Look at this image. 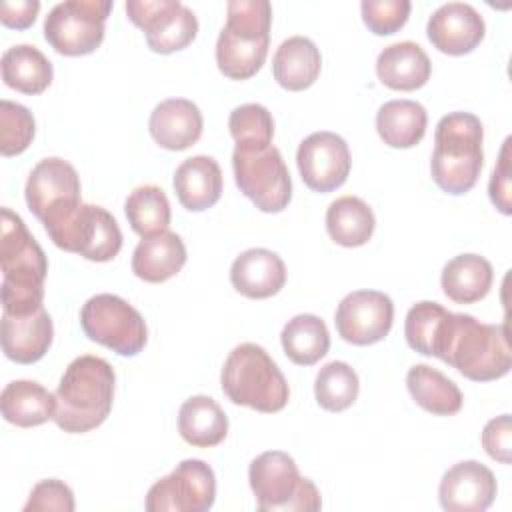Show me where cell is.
Instances as JSON below:
<instances>
[{"label": "cell", "instance_id": "1", "mask_svg": "<svg viewBox=\"0 0 512 512\" xmlns=\"http://www.w3.org/2000/svg\"><path fill=\"white\" fill-rule=\"evenodd\" d=\"M432 356L474 382L498 380L512 368L504 324H484L470 314L450 310L440 326Z\"/></svg>", "mask_w": 512, "mask_h": 512}, {"label": "cell", "instance_id": "2", "mask_svg": "<svg viewBox=\"0 0 512 512\" xmlns=\"http://www.w3.org/2000/svg\"><path fill=\"white\" fill-rule=\"evenodd\" d=\"M2 312L28 314L42 308L48 260L24 220L10 208L0 210Z\"/></svg>", "mask_w": 512, "mask_h": 512}, {"label": "cell", "instance_id": "3", "mask_svg": "<svg viewBox=\"0 0 512 512\" xmlns=\"http://www.w3.org/2000/svg\"><path fill=\"white\" fill-rule=\"evenodd\" d=\"M116 374L110 362L94 354L74 358L56 388L54 422L68 434L98 428L110 414L114 402Z\"/></svg>", "mask_w": 512, "mask_h": 512}, {"label": "cell", "instance_id": "4", "mask_svg": "<svg viewBox=\"0 0 512 512\" xmlns=\"http://www.w3.org/2000/svg\"><path fill=\"white\" fill-rule=\"evenodd\" d=\"M482 140V122L472 112H450L438 120L430 174L440 190L460 196L474 188L484 164Z\"/></svg>", "mask_w": 512, "mask_h": 512}, {"label": "cell", "instance_id": "5", "mask_svg": "<svg viewBox=\"0 0 512 512\" xmlns=\"http://www.w3.org/2000/svg\"><path fill=\"white\" fill-rule=\"evenodd\" d=\"M272 6L268 0H232L216 40L218 70L232 80L254 76L268 54Z\"/></svg>", "mask_w": 512, "mask_h": 512}, {"label": "cell", "instance_id": "6", "mask_svg": "<svg viewBox=\"0 0 512 512\" xmlns=\"http://www.w3.org/2000/svg\"><path fill=\"white\" fill-rule=\"evenodd\" d=\"M220 384L230 402L264 414L280 412L290 398L284 374L270 354L254 342L238 344L228 354L220 372Z\"/></svg>", "mask_w": 512, "mask_h": 512}, {"label": "cell", "instance_id": "7", "mask_svg": "<svg viewBox=\"0 0 512 512\" xmlns=\"http://www.w3.org/2000/svg\"><path fill=\"white\" fill-rule=\"evenodd\" d=\"M248 482L262 512H316L322 496L310 478H302L294 458L282 450L256 456L248 468Z\"/></svg>", "mask_w": 512, "mask_h": 512}, {"label": "cell", "instance_id": "8", "mask_svg": "<svg viewBox=\"0 0 512 512\" xmlns=\"http://www.w3.org/2000/svg\"><path fill=\"white\" fill-rule=\"evenodd\" d=\"M84 334L120 356H136L148 342L142 314L116 294H96L80 310Z\"/></svg>", "mask_w": 512, "mask_h": 512}, {"label": "cell", "instance_id": "9", "mask_svg": "<svg viewBox=\"0 0 512 512\" xmlns=\"http://www.w3.org/2000/svg\"><path fill=\"white\" fill-rule=\"evenodd\" d=\"M234 180L252 204L268 214L282 212L292 200V178L276 146L264 150H240L232 154Z\"/></svg>", "mask_w": 512, "mask_h": 512}, {"label": "cell", "instance_id": "10", "mask_svg": "<svg viewBox=\"0 0 512 512\" xmlns=\"http://www.w3.org/2000/svg\"><path fill=\"white\" fill-rule=\"evenodd\" d=\"M46 234L54 246L92 262H108L122 248V232L116 218L94 204H80L64 220L46 226Z\"/></svg>", "mask_w": 512, "mask_h": 512}, {"label": "cell", "instance_id": "11", "mask_svg": "<svg viewBox=\"0 0 512 512\" xmlns=\"http://www.w3.org/2000/svg\"><path fill=\"white\" fill-rule=\"evenodd\" d=\"M110 10V0L60 2L44 20V38L58 54L86 56L102 44Z\"/></svg>", "mask_w": 512, "mask_h": 512}, {"label": "cell", "instance_id": "12", "mask_svg": "<svg viewBox=\"0 0 512 512\" xmlns=\"http://www.w3.org/2000/svg\"><path fill=\"white\" fill-rule=\"evenodd\" d=\"M24 196L30 212L44 224V228L52 226L82 204L80 176L70 162L58 156L44 158L32 168Z\"/></svg>", "mask_w": 512, "mask_h": 512}, {"label": "cell", "instance_id": "13", "mask_svg": "<svg viewBox=\"0 0 512 512\" xmlns=\"http://www.w3.org/2000/svg\"><path fill=\"white\" fill-rule=\"evenodd\" d=\"M216 500L214 470L198 458L182 460L146 494L148 512H206Z\"/></svg>", "mask_w": 512, "mask_h": 512}, {"label": "cell", "instance_id": "14", "mask_svg": "<svg viewBox=\"0 0 512 512\" xmlns=\"http://www.w3.org/2000/svg\"><path fill=\"white\" fill-rule=\"evenodd\" d=\"M126 14L152 52L172 54L186 48L198 34L194 12L178 0H128Z\"/></svg>", "mask_w": 512, "mask_h": 512}, {"label": "cell", "instance_id": "15", "mask_svg": "<svg viewBox=\"0 0 512 512\" xmlns=\"http://www.w3.org/2000/svg\"><path fill=\"white\" fill-rule=\"evenodd\" d=\"M394 322V304L380 290H354L346 294L334 314L338 336L354 346L384 340Z\"/></svg>", "mask_w": 512, "mask_h": 512}, {"label": "cell", "instance_id": "16", "mask_svg": "<svg viewBox=\"0 0 512 512\" xmlns=\"http://www.w3.org/2000/svg\"><path fill=\"white\" fill-rule=\"evenodd\" d=\"M296 164L304 184L314 192L340 188L352 166L348 144L342 136L322 130L306 136L296 152Z\"/></svg>", "mask_w": 512, "mask_h": 512}, {"label": "cell", "instance_id": "17", "mask_svg": "<svg viewBox=\"0 0 512 512\" xmlns=\"http://www.w3.org/2000/svg\"><path fill=\"white\" fill-rule=\"evenodd\" d=\"M426 34L442 54L464 56L484 40L486 24L472 4L446 2L428 18Z\"/></svg>", "mask_w": 512, "mask_h": 512}, {"label": "cell", "instance_id": "18", "mask_svg": "<svg viewBox=\"0 0 512 512\" xmlns=\"http://www.w3.org/2000/svg\"><path fill=\"white\" fill-rule=\"evenodd\" d=\"M498 492L490 468L476 460H464L448 468L438 486L440 506L448 512H484Z\"/></svg>", "mask_w": 512, "mask_h": 512}, {"label": "cell", "instance_id": "19", "mask_svg": "<svg viewBox=\"0 0 512 512\" xmlns=\"http://www.w3.org/2000/svg\"><path fill=\"white\" fill-rule=\"evenodd\" d=\"M52 338L54 326L44 306L28 314L2 312V350L12 362H38L48 352Z\"/></svg>", "mask_w": 512, "mask_h": 512}, {"label": "cell", "instance_id": "20", "mask_svg": "<svg viewBox=\"0 0 512 512\" xmlns=\"http://www.w3.org/2000/svg\"><path fill=\"white\" fill-rule=\"evenodd\" d=\"M230 282L234 290L246 298H270L286 284L284 260L268 248H248L234 258Z\"/></svg>", "mask_w": 512, "mask_h": 512}, {"label": "cell", "instance_id": "21", "mask_svg": "<svg viewBox=\"0 0 512 512\" xmlns=\"http://www.w3.org/2000/svg\"><path fill=\"white\" fill-rule=\"evenodd\" d=\"M202 112L188 98H168L156 104L150 114L148 130L154 142L166 150L178 152L196 144L202 136Z\"/></svg>", "mask_w": 512, "mask_h": 512}, {"label": "cell", "instance_id": "22", "mask_svg": "<svg viewBox=\"0 0 512 512\" xmlns=\"http://www.w3.org/2000/svg\"><path fill=\"white\" fill-rule=\"evenodd\" d=\"M174 192L178 202L190 212L212 208L222 196V170L212 156L186 158L174 172Z\"/></svg>", "mask_w": 512, "mask_h": 512}, {"label": "cell", "instance_id": "23", "mask_svg": "<svg viewBox=\"0 0 512 512\" xmlns=\"http://www.w3.org/2000/svg\"><path fill=\"white\" fill-rule=\"evenodd\" d=\"M186 264V246L176 232L162 230L138 242L132 254V272L136 278L160 284L176 276Z\"/></svg>", "mask_w": 512, "mask_h": 512}, {"label": "cell", "instance_id": "24", "mask_svg": "<svg viewBox=\"0 0 512 512\" xmlns=\"http://www.w3.org/2000/svg\"><path fill=\"white\" fill-rule=\"evenodd\" d=\"M432 72V64L424 48L412 40L386 46L376 58V74L380 82L392 90H418Z\"/></svg>", "mask_w": 512, "mask_h": 512}, {"label": "cell", "instance_id": "25", "mask_svg": "<svg viewBox=\"0 0 512 512\" xmlns=\"http://www.w3.org/2000/svg\"><path fill=\"white\" fill-rule=\"evenodd\" d=\"M322 70V56L318 46L306 36L286 38L274 52L272 74L274 80L290 90L300 92L310 88Z\"/></svg>", "mask_w": 512, "mask_h": 512}, {"label": "cell", "instance_id": "26", "mask_svg": "<svg viewBox=\"0 0 512 512\" xmlns=\"http://www.w3.org/2000/svg\"><path fill=\"white\" fill-rule=\"evenodd\" d=\"M0 410L6 422L32 428L54 418L56 394L34 380H12L0 394Z\"/></svg>", "mask_w": 512, "mask_h": 512}, {"label": "cell", "instance_id": "27", "mask_svg": "<svg viewBox=\"0 0 512 512\" xmlns=\"http://www.w3.org/2000/svg\"><path fill=\"white\" fill-rule=\"evenodd\" d=\"M494 280L492 264L480 254H458L442 268L440 284L444 294L456 304H474L482 300Z\"/></svg>", "mask_w": 512, "mask_h": 512}, {"label": "cell", "instance_id": "28", "mask_svg": "<svg viewBox=\"0 0 512 512\" xmlns=\"http://www.w3.org/2000/svg\"><path fill=\"white\" fill-rule=\"evenodd\" d=\"M178 432L190 446L212 448L226 438L228 416L214 398L198 394L182 402L178 410Z\"/></svg>", "mask_w": 512, "mask_h": 512}, {"label": "cell", "instance_id": "29", "mask_svg": "<svg viewBox=\"0 0 512 512\" xmlns=\"http://www.w3.org/2000/svg\"><path fill=\"white\" fill-rule=\"evenodd\" d=\"M428 114L416 100H390L376 112V130L390 148H412L426 132Z\"/></svg>", "mask_w": 512, "mask_h": 512}, {"label": "cell", "instance_id": "30", "mask_svg": "<svg viewBox=\"0 0 512 512\" xmlns=\"http://www.w3.org/2000/svg\"><path fill=\"white\" fill-rule=\"evenodd\" d=\"M406 388L420 408L436 416H452L460 412L464 402L456 382L428 364H416L408 370Z\"/></svg>", "mask_w": 512, "mask_h": 512}, {"label": "cell", "instance_id": "31", "mask_svg": "<svg viewBox=\"0 0 512 512\" xmlns=\"http://www.w3.org/2000/svg\"><path fill=\"white\" fill-rule=\"evenodd\" d=\"M54 78L52 62L30 44H16L2 54V80L22 94L44 92Z\"/></svg>", "mask_w": 512, "mask_h": 512}, {"label": "cell", "instance_id": "32", "mask_svg": "<svg viewBox=\"0 0 512 512\" xmlns=\"http://www.w3.org/2000/svg\"><path fill=\"white\" fill-rule=\"evenodd\" d=\"M376 228L372 208L358 196H340L326 210L328 236L346 248L364 246Z\"/></svg>", "mask_w": 512, "mask_h": 512}, {"label": "cell", "instance_id": "33", "mask_svg": "<svg viewBox=\"0 0 512 512\" xmlns=\"http://www.w3.org/2000/svg\"><path fill=\"white\" fill-rule=\"evenodd\" d=\"M284 354L298 366H312L328 354L330 332L316 314H296L280 334Z\"/></svg>", "mask_w": 512, "mask_h": 512}, {"label": "cell", "instance_id": "34", "mask_svg": "<svg viewBox=\"0 0 512 512\" xmlns=\"http://www.w3.org/2000/svg\"><path fill=\"white\" fill-rule=\"evenodd\" d=\"M124 212L130 228L142 238L168 230L172 216L168 196L154 184L134 188L124 202Z\"/></svg>", "mask_w": 512, "mask_h": 512}, {"label": "cell", "instance_id": "35", "mask_svg": "<svg viewBox=\"0 0 512 512\" xmlns=\"http://www.w3.org/2000/svg\"><path fill=\"white\" fill-rule=\"evenodd\" d=\"M358 390L360 380L356 370L342 360L324 364L314 380L316 402L328 412H342L350 408L358 398Z\"/></svg>", "mask_w": 512, "mask_h": 512}, {"label": "cell", "instance_id": "36", "mask_svg": "<svg viewBox=\"0 0 512 512\" xmlns=\"http://www.w3.org/2000/svg\"><path fill=\"white\" fill-rule=\"evenodd\" d=\"M230 134L240 150H264L272 144L274 120L262 104H242L230 112Z\"/></svg>", "mask_w": 512, "mask_h": 512}, {"label": "cell", "instance_id": "37", "mask_svg": "<svg viewBox=\"0 0 512 512\" xmlns=\"http://www.w3.org/2000/svg\"><path fill=\"white\" fill-rule=\"evenodd\" d=\"M448 310L432 300L416 302L404 320V336L412 350L424 356H432L440 326L446 318Z\"/></svg>", "mask_w": 512, "mask_h": 512}, {"label": "cell", "instance_id": "38", "mask_svg": "<svg viewBox=\"0 0 512 512\" xmlns=\"http://www.w3.org/2000/svg\"><path fill=\"white\" fill-rule=\"evenodd\" d=\"M36 122L32 112L10 100H0V152L2 156L22 154L34 140Z\"/></svg>", "mask_w": 512, "mask_h": 512}, {"label": "cell", "instance_id": "39", "mask_svg": "<svg viewBox=\"0 0 512 512\" xmlns=\"http://www.w3.org/2000/svg\"><path fill=\"white\" fill-rule=\"evenodd\" d=\"M412 4L408 0H362V20L376 36H388L398 32L408 16Z\"/></svg>", "mask_w": 512, "mask_h": 512}, {"label": "cell", "instance_id": "40", "mask_svg": "<svg viewBox=\"0 0 512 512\" xmlns=\"http://www.w3.org/2000/svg\"><path fill=\"white\" fill-rule=\"evenodd\" d=\"M76 508L74 504V492L68 484L56 478L40 480L24 504V512H44V510H58V512H72Z\"/></svg>", "mask_w": 512, "mask_h": 512}, {"label": "cell", "instance_id": "41", "mask_svg": "<svg viewBox=\"0 0 512 512\" xmlns=\"http://www.w3.org/2000/svg\"><path fill=\"white\" fill-rule=\"evenodd\" d=\"M482 446L490 458L502 464H510V452H512L510 414H502L486 422L482 430Z\"/></svg>", "mask_w": 512, "mask_h": 512}, {"label": "cell", "instance_id": "42", "mask_svg": "<svg viewBox=\"0 0 512 512\" xmlns=\"http://www.w3.org/2000/svg\"><path fill=\"white\" fill-rule=\"evenodd\" d=\"M488 194L496 210H500L504 216L512 212L510 204V138L504 140L500 158L492 170L490 182H488Z\"/></svg>", "mask_w": 512, "mask_h": 512}, {"label": "cell", "instance_id": "43", "mask_svg": "<svg viewBox=\"0 0 512 512\" xmlns=\"http://www.w3.org/2000/svg\"><path fill=\"white\" fill-rule=\"evenodd\" d=\"M40 12L38 0H16V2H2L0 6V20L8 28L24 30L34 24Z\"/></svg>", "mask_w": 512, "mask_h": 512}]
</instances>
